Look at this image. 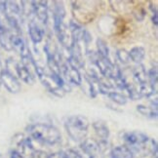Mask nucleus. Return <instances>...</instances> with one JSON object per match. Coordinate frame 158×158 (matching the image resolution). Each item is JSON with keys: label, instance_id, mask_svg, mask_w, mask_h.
Listing matches in <instances>:
<instances>
[{"label": "nucleus", "instance_id": "obj_20", "mask_svg": "<svg viewBox=\"0 0 158 158\" xmlns=\"http://www.w3.org/2000/svg\"><path fill=\"white\" fill-rule=\"evenodd\" d=\"M148 80L155 90H157V69L151 68L148 71Z\"/></svg>", "mask_w": 158, "mask_h": 158}, {"label": "nucleus", "instance_id": "obj_4", "mask_svg": "<svg viewBox=\"0 0 158 158\" xmlns=\"http://www.w3.org/2000/svg\"><path fill=\"white\" fill-rule=\"evenodd\" d=\"M6 64L13 66L15 69L16 74L18 75V77H19L22 81L25 82L26 84L32 85L34 83L35 79H34L33 73L31 72V70H30L28 68H27L25 64H23L22 63H16L15 60H13L12 59L7 60Z\"/></svg>", "mask_w": 158, "mask_h": 158}, {"label": "nucleus", "instance_id": "obj_24", "mask_svg": "<svg viewBox=\"0 0 158 158\" xmlns=\"http://www.w3.org/2000/svg\"><path fill=\"white\" fill-rule=\"evenodd\" d=\"M158 19H157V11L153 12V16H152V23H154V26L157 27V23H158Z\"/></svg>", "mask_w": 158, "mask_h": 158}, {"label": "nucleus", "instance_id": "obj_15", "mask_svg": "<svg viewBox=\"0 0 158 158\" xmlns=\"http://www.w3.org/2000/svg\"><path fill=\"white\" fill-rule=\"evenodd\" d=\"M130 60L137 64H139L145 57V50L142 46H136L129 51Z\"/></svg>", "mask_w": 158, "mask_h": 158}, {"label": "nucleus", "instance_id": "obj_25", "mask_svg": "<svg viewBox=\"0 0 158 158\" xmlns=\"http://www.w3.org/2000/svg\"><path fill=\"white\" fill-rule=\"evenodd\" d=\"M0 86H1V80H0Z\"/></svg>", "mask_w": 158, "mask_h": 158}, {"label": "nucleus", "instance_id": "obj_5", "mask_svg": "<svg viewBox=\"0 0 158 158\" xmlns=\"http://www.w3.org/2000/svg\"><path fill=\"white\" fill-rule=\"evenodd\" d=\"M60 72L64 74L66 80L72 85L80 86L82 84V76L80 74V72H79V69L69 64L68 62L62 64V60H60Z\"/></svg>", "mask_w": 158, "mask_h": 158}, {"label": "nucleus", "instance_id": "obj_26", "mask_svg": "<svg viewBox=\"0 0 158 158\" xmlns=\"http://www.w3.org/2000/svg\"><path fill=\"white\" fill-rule=\"evenodd\" d=\"M0 158H2V156H1V154H0Z\"/></svg>", "mask_w": 158, "mask_h": 158}, {"label": "nucleus", "instance_id": "obj_16", "mask_svg": "<svg viewBox=\"0 0 158 158\" xmlns=\"http://www.w3.org/2000/svg\"><path fill=\"white\" fill-rule=\"evenodd\" d=\"M48 158H82V157L77 151L69 148V149H64L54 154H51Z\"/></svg>", "mask_w": 158, "mask_h": 158}, {"label": "nucleus", "instance_id": "obj_10", "mask_svg": "<svg viewBox=\"0 0 158 158\" xmlns=\"http://www.w3.org/2000/svg\"><path fill=\"white\" fill-rule=\"evenodd\" d=\"M53 19H54V30H57L60 26L64 25V19L65 17V9L60 1H54Z\"/></svg>", "mask_w": 158, "mask_h": 158}, {"label": "nucleus", "instance_id": "obj_2", "mask_svg": "<svg viewBox=\"0 0 158 158\" xmlns=\"http://www.w3.org/2000/svg\"><path fill=\"white\" fill-rule=\"evenodd\" d=\"M88 119L80 114L69 116L64 122V128L69 136L75 142L83 143L86 139L89 130Z\"/></svg>", "mask_w": 158, "mask_h": 158}, {"label": "nucleus", "instance_id": "obj_11", "mask_svg": "<svg viewBox=\"0 0 158 158\" xmlns=\"http://www.w3.org/2000/svg\"><path fill=\"white\" fill-rule=\"evenodd\" d=\"M132 78L133 81L136 83V85L139 87L141 85L148 83V71L145 70L144 66L143 64H137L134 66L132 69Z\"/></svg>", "mask_w": 158, "mask_h": 158}, {"label": "nucleus", "instance_id": "obj_1", "mask_svg": "<svg viewBox=\"0 0 158 158\" xmlns=\"http://www.w3.org/2000/svg\"><path fill=\"white\" fill-rule=\"evenodd\" d=\"M27 131L33 139L45 144H56L60 141V133L52 125L36 123L29 125Z\"/></svg>", "mask_w": 158, "mask_h": 158}, {"label": "nucleus", "instance_id": "obj_12", "mask_svg": "<svg viewBox=\"0 0 158 158\" xmlns=\"http://www.w3.org/2000/svg\"><path fill=\"white\" fill-rule=\"evenodd\" d=\"M28 33L29 37L34 44H38L43 40L44 37V30L41 28V27L36 23L33 20H31L28 23Z\"/></svg>", "mask_w": 158, "mask_h": 158}, {"label": "nucleus", "instance_id": "obj_22", "mask_svg": "<svg viewBox=\"0 0 158 158\" xmlns=\"http://www.w3.org/2000/svg\"><path fill=\"white\" fill-rule=\"evenodd\" d=\"M133 14L138 21H143L145 16V11L142 7H137L135 10L133 11Z\"/></svg>", "mask_w": 158, "mask_h": 158}, {"label": "nucleus", "instance_id": "obj_3", "mask_svg": "<svg viewBox=\"0 0 158 158\" xmlns=\"http://www.w3.org/2000/svg\"><path fill=\"white\" fill-rule=\"evenodd\" d=\"M123 139L127 144L126 147H128L132 151L133 149L135 150L144 149L148 143L149 142L148 137L145 134L139 131L127 132L124 134Z\"/></svg>", "mask_w": 158, "mask_h": 158}, {"label": "nucleus", "instance_id": "obj_23", "mask_svg": "<svg viewBox=\"0 0 158 158\" xmlns=\"http://www.w3.org/2000/svg\"><path fill=\"white\" fill-rule=\"evenodd\" d=\"M10 158H23L18 151L16 150H12L11 151V155H10Z\"/></svg>", "mask_w": 158, "mask_h": 158}, {"label": "nucleus", "instance_id": "obj_9", "mask_svg": "<svg viewBox=\"0 0 158 158\" xmlns=\"http://www.w3.org/2000/svg\"><path fill=\"white\" fill-rule=\"evenodd\" d=\"M102 143L95 139H85L82 143V149L90 158H100L102 154Z\"/></svg>", "mask_w": 158, "mask_h": 158}, {"label": "nucleus", "instance_id": "obj_8", "mask_svg": "<svg viewBox=\"0 0 158 158\" xmlns=\"http://www.w3.org/2000/svg\"><path fill=\"white\" fill-rule=\"evenodd\" d=\"M48 2L47 1H31L30 9L31 14L41 23L46 25L48 22Z\"/></svg>", "mask_w": 158, "mask_h": 158}, {"label": "nucleus", "instance_id": "obj_21", "mask_svg": "<svg viewBox=\"0 0 158 158\" xmlns=\"http://www.w3.org/2000/svg\"><path fill=\"white\" fill-rule=\"evenodd\" d=\"M116 58L121 64H128L130 62V56H129V52L125 50V49H119L116 52Z\"/></svg>", "mask_w": 158, "mask_h": 158}, {"label": "nucleus", "instance_id": "obj_13", "mask_svg": "<svg viewBox=\"0 0 158 158\" xmlns=\"http://www.w3.org/2000/svg\"><path fill=\"white\" fill-rule=\"evenodd\" d=\"M93 128L95 130L96 135L100 138V143H106L109 137V129L106 123H105L102 120L95 121L93 123Z\"/></svg>", "mask_w": 158, "mask_h": 158}, {"label": "nucleus", "instance_id": "obj_7", "mask_svg": "<svg viewBox=\"0 0 158 158\" xmlns=\"http://www.w3.org/2000/svg\"><path fill=\"white\" fill-rule=\"evenodd\" d=\"M20 137L17 143V149L14 150L18 151L23 158H34L36 156V150L30 138H25L23 135Z\"/></svg>", "mask_w": 158, "mask_h": 158}, {"label": "nucleus", "instance_id": "obj_19", "mask_svg": "<svg viewBox=\"0 0 158 158\" xmlns=\"http://www.w3.org/2000/svg\"><path fill=\"white\" fill-rule=\"evenodd\" d=\"M106 96L117 105L124 106L127 102V97L119 92H116V91H114V90L109 91V92L106 94Z\"/></svg>", "mask_w": 158, "mask_h": 158}, {"label": "nucleus", "instance_id": "obj_14", "mask_svg": "<svg viewBox=\"0 0 158 158\" xmlns=\"http://www.w3.org/2000/svg\"><path fill=\"white\" fill-rule=\"evenodd\" d=\"M111 158H134L133 151L126 145H119L111 150Z\"/></svg>", "mask_w": 158, "mask_h": 158}, {"label": "nucleus", "instance_id": "obj_6", "mask_svg": "<svg viewBox=\"0 0 158 158\" xmlns=\"http://www.w3.org/2000/svg\"><path fill=\"white\" fill-rule=\"evenodd\" d=\"M0 80L1 84L4 85V87L8 90V92L12 94H17L21 91V84L17 77L12 74L8 70L3 69L0 73Z\"/></svg>", "mask_w": 158, "mask_h": 158}, {"label": "nucleus", "instance_id": "obj_17", "mask_svg": "<svg viewBox=\"0 0 158 158\" xmlns=\"http://www.w3.org/2000/svg\"><path fill=\"white\" fill-rule=\"evenodd\" d=\"M97 54L101 56L104 59H107L109 60V48L107 46V43L102 38H98L97 40Z\"/></svg>", "mask_w": 158, "mask_h": 158}, {"label": "nucleus", "instance_id": "obj_18", "mask_svg": "<svg viewBox=\"0 0 158 158\" xmlns=\"http://www.w3.org/2000/svg\"><path fill=\"white\" fill-rule=\"evenodd\" d=\"M137 110L143 116L149 118H155L157 116V107L154 106H145L143 105H139L137 106Z\"/></svg>", "mask_w": 158, "mask_h": 158}]
</instances>
